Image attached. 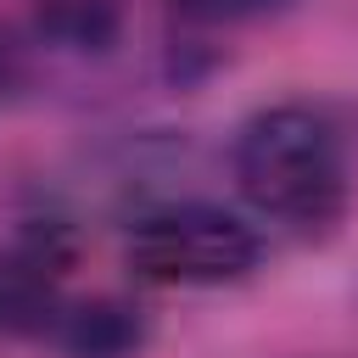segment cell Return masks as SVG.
<instances>
[{"instance_id": "obj_2", "label": "cell", "mask_w": 358, "mask_h": 358, "mask_svg": "<svg viewBox=\"0 0 358 358\" xmlns=\"http://www.w3.org/2000/svg\"><path fill=\"white\" fill-rule=\"evenodd\" d=\"M263 263V241L224 207H162L129 229V268L151 285H229Z\"/></svg>"}, {"instance_id": "obj_3", "label": "cell", "mask_w": 358, "mask_h": 358, "mask_svg": "<svg viewBox=\"0 0 358 358\" xmlns=\"http://www.w3.org/2000/svg\"><path fill=\"white\" fill-rule=\"evenodd\" d=\"M62 274H67V246L56 229H34L0 246V336H50L62 302Z\"/></svg>"}, {"instance_id": "obj_1", "label": "cell", "mask_w": 358, "mask_h": 358, "mask_svg": "<svg viewBox=\"0 0 358 358\" xmlns=\"http://www.w3.org/2000/svg\"><path fill=\"white\" fill-rule=\"evenodd\" d=\"M229 162H235L241 196L263 218H274L296 235L330 229L347 207V173H341L336 134L308 106H268V112L246 117Z\"/></svg>"}, {"instance_id": "obj_7", "label": "cell", "mask_w": 358, "mask_h": 358, "mask_svg": "<svg viewBox=\"0 0 358 358\" xmlns=\"http://www.w3.org/2000/svg\"><path fill=\"white\" fill-rule=\"evenodd\" d=\"M11 78H17V62H11V45L0 39V95L11 90Z\"/></svg>"}, {"instance_id": "obj_5", "label": "cell", "mask_w": 358, "mask_h": 358, "mask_svg": "<svg viewBox=\"0 0 358 358\" xmlns=\"http://www.w3.org/2000/svg\"><path fill=\"white\" fill-rule=\"evenodd\" d=\"M117 17H123V0H39V22L56 39L84 50H101L117 34Z\"/></svg>"}, {"instance_id": "obj_6", "label": "cell", "mask_w": 358, "mask_h": 358, "mask_svg": "<svg viewBox=\"0 0 358 358\" xmlns=\"http://www.w3.org/2000/svg\"><path fill=\"white\" fill-rule=\"evenodd\" d=\"M185 22H246V17H268L285 0H168Z\"/></svg>"}, {"instance_id": "obj_4", "label": "cell", "mask_w": 358, "mask_h": 358, "mask_svg": "<svg viewBox=\"0 0 358 358\" xmlns=\"http://www.w3.org/2000/svg\"><path fill=\"white\" fill-rule=\"evenodd\" d=\"M56 347L67 358H134L140 341H145V324L129 302L117 296H95V302H73L56 313L50 324Z\"/></svg>"}]
</instances>
